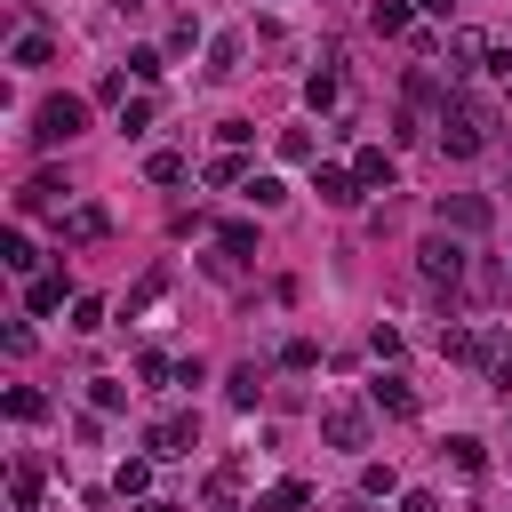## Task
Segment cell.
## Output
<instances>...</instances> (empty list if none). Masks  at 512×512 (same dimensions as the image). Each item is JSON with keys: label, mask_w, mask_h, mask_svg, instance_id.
Instances as JSON below:
<instances>
[{"label": "cell", "mask_w": 512, "mask_h": 512, "mask_svg": "<svg viewBox=\"0 0 512 512\" xmlns=\"http://www.w3.org/2000/svg\"><path fill=\"white\" fill-rule=\"evenodd\" d=\"M432 136H440V152H448V160H480V152H488V136H496V104H488V96H472V88H448V96H440V112H432Z\"/></svg>", "instance_id": "cell-1"}, {"label": "cell", "mask_w": 512, "mask_h": 512, "mask_svg": "<svg viewBox=\"0 0 512 512\" xmlns=\"http://www.w3.org/2000/svg\"><path fill=\"white\" fill-rule=\"evenodd\" d=\"M416 272H424L432 288H456V280L472 272V256H464V232H448V224H432V232L416 240Z\"/></svg>", "instance_id": "cell-2"}, {"label": "cell", "mask_w": 512, "mask_h": 512, "mask_svg": "<svg viewBox=\"0 0 512 512\" xmlns=\"http://www.w3.org/2000/svg\"><path fill=\"white\" fill-rule=\"evenodd\" d=\"M88 128V104L80 96H48L40 112H32V144H72Z\"/></svg>", "instance_id": "cell-3"}, {"label": "cell", "mask_w": 512, "mask_h": 512, "mask_svg": "<svg viewBox=\"0 0 512 512\" xmlns=\"http://www.w3.org/2000/svg\"><path fill=\"white\" fill-rule=\"evenodd\" d=\"M320 440H328V448H368V408H360V400L320 408Z\"/></svg>", "instance_id": "cell-4"}, {"label": "cell", "mask_w": 512, "mask_h": 512, "mask_svg": "<svg viewBox=\"0 0 512 512\" xmlns=\"http://www.w3.org/2000/svg\"><path fill=\"white\" fill-rule=\"evenodd\" d=\"M144 448H152V456H192V448H200V416H192V408L160 416V424L144 432Z\"/></svg>", "instance_id": "cell-5"}, {"label": "cell", "mask_w": 512, "mask_h": 512, "mask_svg": "<svg viewBox=\"0 0 512 512\" xmlns=\"http://www.w3.org/2000/svg\"><path fill=\"white\" fill-rule=\"evenodd\" d=\"M488 200L480 192H440V208H432V224H448V232H488Z\"/></svg>", "instance_id": "cell-6"}, {"label": "cell", "mask_w": 512, "mask_h": 512, "mask_svg": "<svg viewBox=\"0 0 512 512\" xmlns=\"http://www.w3.org/2000/svg\"><path fill=\"white\" fill-rule=\"evenodd\" d=\"M312 192H320V208H360V192H368V184H360L352 168L320 160V168H312Z\"/></svg>", "instance_id": "cell-7"}, {"label": "cell", "mask_w": 512, "mask_h": 512, "mask_svg": "<svg viewBox=\"0 0 512 512\" xmlns=\"http://www.w3.org/2000/svg\"><path fill=\"white\" fill-rule=\"evenodd\" d=\"M104 208L96 200H80V208H56V232H64V248H88V240H104Z\"/></svg>", "instance_id": "cell-8"}, {"label": "cell", "mask_w": 512, "mask_h": 512, "mask_svg": "<svg viewBox=\"0 0 512 512\" xmlns=\"http://www.w3.org/2000/svg\"><path fill=\"white\" fill-rule=\"evenodd\" d=\"M440 352L464 360V368H488V360H496V344H488L480 328H440Z\"/></svg>", "instance_id": "cell-9"}, {"label": "cell", "mask_w": 512, "mask_h": 512, "mask_svg": "<svg viewBox=\"0 0 512 512\" xmlns=\"http://www.w3.org/2000/svg\"><path fill=\"white\" fill-rule=\"evenodd\" d=\"M488 56H496V48H488V40L472 32V24H464V32H448V72H480Z\"/></svg>", "instance_id": "cell-10"}, {"label": "cell", "mask_w": 512, "mask_h": 512, "mask_svg": "<svg viewBox=\"0 0 512 512\" xmlns=\"http://www.w3.org/2000/svg\"><path fill=\"white\" fill-rule=\"evenodd\" d=\"M368 408H384V416H416V392H408V376H376V384H368Z\"/></svg>", "instance_id": "cell-11"}, {"label": "cell", "mask_w": 512, "mask_h": 512, "mask_svg": "<svg viewBox=\"0 0 512 512\" xmlns=\"http://www.w3.org/2000/svg\"><path fill=\"white\" fill-rule=\"evenodd\" d=\"M408 24H416V0H376L368 8V32H384V40H400Z\"/></svg>", "instance_id": "cell-12"}, {"label": "cell", "mask_w": 512, "mask_h": 512, "mask_svg": "<svg viewBox=\"0 0 512 512\" xmlns=\"http://www.w3.org/2000/svg\"><path fill=\"white\" fill-rule=\"evenodd\" d=\"M240 48H248L240 32H216V40H208V80H232V72H240Z\"/></svg>", "instance_id": "cell-13"}, {"label": "cell", "mask_w": 512, "mask_h": 512, "mask_svg": "<svg viewBox=\"0 0 512 512\" xmlns=\"http://www.w3.org/2000/svg\"><path fill=\"white\" fill-rule=\"evenodd\" d=\"M352 176H360L368 192H392V152H384V144H368V152L352 160Z\"/></svg>", "instance_id": "cell-14"}, {"label": "cell", "mask_w": 512, "mask_h": 512, "mask_svg": "<svg viewBox=\"0 0 512 512\" xmlns=\"http://www.w3.org/2000/svg\"><path fill=\"white\" fill-rule=\"evenodd\" d=\"M16 208H24V216H40V208H64V184H56V176H32V184L16 192Z\"/></svg>", "instance_id": "cell-15"}, {"label": "cell", "mask_w": 512, "mask_h": 512, "mask_svg": "<svg viewBox=\"0 0 512 512\" xmlns=\"http://www.w3.org/2000/svg\"><path fill=\"white\" fill-rule=\"evenodd\" d=\"M64 296H72V288H64V272H40V280L24 288V304H32V312H64Z\"/></svg>", "instance_id": "cell-16"}, {"label": "cell", "mask_w": 512, "mask_h": 512, "mask_svg": "<svg viewBox=\"0 0 512 512\" xmlns=\"http://www.w3.org/2000/svg\"><path fill=\"white\" fill-rule=\"evenodd\" d=\"M152 464H160L152 448H144V456H128V464L112 472V488H120V496H144V488H152Z\"/></svg>", "instance_id": "cell-17"}, {"label": "cell", "mask_w": 512, "mask_h": 512, "mask_svg": "<svg viewBox=\"0 0 512 512\" xmlns=\"http://www.w3.org/2000/svg\"><path fill=\"white\" fill-rule=\"evenodd\" d=\"M304 496H312V488H304V480H272V488H264V496H256V504H248V512H296V504H304Z\"/></svg>", "instance_id": "cell-18"}, {"label": "cell", "mask_w": 512, "mask_h": 512, "mask_svg": "<svg viewBox=\"0 0 512 512\" xmlns=\"http://www.w3.org/2000/svg\"><path fill=\"white\" fill-rule=\"evenodd\" d=\"M440 456H448L456 472H480V464H488V448H480L472 432H456V440H440Z\"/></svg>", "instance_id": "cell-19"}, {"label": "cell", "mask_w": 512, "mask_h": 512, "mask_svg": "<svg viewBox=\"0 0 512 512\" xmlns=\"http://www.w3.org/2000/svg\"><path fill=\"white\" fill-rule=\"evenodd\" d=\"M304 104H312V112H336V104H344L336 72H312V80H304Z\"/></svg>", "instance_id": "cell-20"}, {"label": "cell", "mask_w": 512, "mask_h": 512, "mask_svg": "<svg viewBox=\"0 0 512 512\" xmlns=\"http://www.w3.org/2000/svg\"><path fill=\"white\" fill-rule=\"evenodd\" d=\"M144 176H152V184H184V176H192V160H184V152H152V160H144Z\"/></svg>", "instance_id": "cell-21"}, {"label": "cell", "mask_w": 512, "mask_h": 512, "mask_svg": "<svg viewBox=\"0 0 512 512\" xmlns=\"http://www.w3.org/2000/svg\"><path fill=\"white\" fill-rule=\"evenodd\" d=\"M216 248L248 264V256H256V224H216Z\"/></svg>", "instance_id": "cell-22"}, {"label": "cell", "mask_w": 512, "mask_h": 512, "mask_svg": "<svg viewBox=\"0 0 512 512\" xmlns=\"http://www.w3.org/2000/svg\"><path fill=\"white\" fill-rule=\"evenodd\" d=\"M0 264H8V272H32V264H40V248H32L24 232H0Z\"/></svg>", "instance_id": "cell-23"}, {"label": "cell", "mask_w": 512, "mask_h": 512, "mask_svg": "<svg viewBox=\"0 0 512 512\" xmlns=\"http://www.w3.org/2000/svg\"><path fill=\"white\" fill-rule=\"evenodd\" d=\"M360 496L376 504V496H400V472L392 464H360Z\"/></svg>", "instance_id": "cell-24"}, {"label": "cell", "mask_w": 512, "mask_h": 512, "mask_svg": "<svg viewBox=\"0 0 512 512\" xmlns=\"http://www.w3.org/2000/svg\"><path fill=\"white\" fill-rule=\"evenodd\" d=\"M200 176H208V184H248V168H240V152H232V144H224V152H216Z\"/></svg>", "instance_id": "cell-25"}, {"label": "cell", "mask_w": 512, "mask_h": 512, "mask_svg": "<svg viewBox=\"0 0 512 512\" xmlns=\"http://www.w3.org/2000/svg\"><path fill=\"white\" fill-rule=\"evenodd\" d=\"M224 392H232V408H256V392H264V376H256V360H248V368H232V384H224Z\"/></svg>", "instance_id": "cell-26"}, {"label": "cell", "mask_w": 512, "mask_h": 512, "mask_svg": "<svg viewBox=\"0 0 512 512\" xmlns=\"http://www.w3.org/2000/svg\"><path fill=\"white\" fill-rule=\"evenodd\" d=\"M88 408H96V416H112V408H128V384H112V376H96V384H88Z\"/></svg>", "instance_id": "cell-27"}, {"label": "cell", "mask_w": 512, "mask_h": 512, "mask_svg": "<svg viewBox=\"0 0 512 512\" xmlns=\"http://www.w3.org/2000/svg\"><path fill=\"white\" fill-rule=\"evenodd\" d=\"M8 416H16V424H40V416H48V400H40L32 384H16V392H8Z\"/></svg>", "instance_id": "cell-28"}, {"label": "cell", "mask_w": 512, "mask_h": 512, "mask_svg": "<svg viewBox=\"0 0 512 512\" xmlns=\"http://www.w3.org/2000/svg\"><path fill=\"white\" fill-rule=\"evenodd\" d=\"M120 128L144 136V128H152V96H120Z\"/></svg>", "instance_id": "cell-29"}, {"label": "cell", "mask_w": 512, "mask_h": 512, "mask_svg": "<svg viewBox=\"0 0 512 512\" xmlns=\"http://www.w3.org/2000/svg\"><path fill=\"white\" fill-rule=\"evenodd\" d=\"M240 192H248V200H256V208H280V200H288V184H280V176H248V184H240Z\"/></svg>", "instance_id": "cell-30"}, {"label": "cell", "mask_w": 512, "mask_h": 512, "mask_svg": "<svg viewBox=\"0 0 512 512\" xmlns=\"http://www.w3.org/2000/svg\"><path fill=\"white\" fill-rule=\"evenodd\" d=\"M8 56H16V64H48V32H16Z\"/></svg>", "instance_id": "cell-31"}, {"label": "cell", "mask_w": 512, "mask_h": 512, "mask_svg": "<svg viewBox=\"0 0 512 512\" xmlns=\"http://www.w3.org/2000/svg\"><path fill=\"white\" fill-rule=\"evenodd\" d=\"M72 328L96 336V328H104V304H96V296H72Z\"/></svg>", "instance_id": "cell-32"}, {"label": "cell", "mask_w": 512, "mask_h": 512, "mask_svg": "<svg viewBox=\"0 0 512 512\" xmlns=\"http://www.w3.org/2000/svg\"><path fill=\"white\" fill-rule=\"evenodd\" d=\"M8 504L32 512V504H40V472H16V480H8Z\"/></svg>", "instance_id": "cell-33"}, {"label": "cell", "mask_w": 512, "mask_h": 512, "mask_svg": "<svg viewBox=\"0 0 512 512\" xmlns=\"http://www.w3.org/2000/svg\"><path fill=\"white\" fill-rule=\"evenodd\" d=\"M280 160H312V128H280Z\"/></svg>", "instance_id": "cell-34"}, {"label": "cell", "mask_w": 512, "mask_h": 512, "mask_svg": "<svg viewBox=\"0 0 512 512\" xmlns=\"http://www.w3.org/2000/svg\"><path fill=\"white\" fill-rule=\"evenodd\" d=\"M136 376H144V384H168V376H176V360H168V352H144V360H136Z\"/></svg>", "instance_id": "cell-35"}, {"label": "cell", "mask_w": 512, "mask_h": 512, "mask_svg": "<svg viewBox=\"0 0 512 512\" xmlns=\"http://www.w3.org/2000/svg\"><path fill=\"white\" fill-rule=\"evenodd\" d=\"M488 384L512 400V344H496V360H488Z\"/></svg>", "instance_id": "cell-36"}, {"label": "cell", "mask_w": 512, "mask_h": 512, "mask_svg": "<svg viewBox=\"0 0 512 512\" xmlns=\"http://www.w3.org/2000/svg\"><path fill=\"white\" fill-rule=\"evenodd\" d=\"M128 72L136 80H160V48H128Z\"/></svg>", "instance_id": "cell-37"}, {"label": "cell", "mask_w": 512, "mask_h": 512, "mask_svg": "<svg viewBox=\"0 0 512 512\" xmlns=\"http://www.w3.org/2000/svg\"><path fill=\"white\" fill-rule=\"evenodd\" d=\"M400 512H440V496L432 488H400Z\"/></svg>", "instance_id": "cell-38"}, {"label": "cell", "mask_w": 512, "mask_h": 512, "mask_svg": "<svg viewBox=\"0 0 512 512\" xmlns=\"http://www.w3.org/2000/svg\"><path fill=\"white\" fill-rule=\"evenodd\" d=\"M416 8H424V16H448V0H416Z\"/></svg>", "instance_id": "cell-39"}, {"label": "cell", "mask_w": 512, "mask_h": 512, "mask_svg": "<svg viewBox=\"0 0 512 512\" xmlns=\"http://www.w3.org/2000/svg\"><path fill=\"white\" fill-rule=\"evenodd\" d=\"M144 512H176V504H152V496H144Z\"/></svg>", "instance_id": "cell-40"}, {"label": "cell", "mask_w": 512, "mask_h": 512, "mask_svg": "<svg viewBox=\"0 0 512 512\" xmlns=\"http://www.w3.org/2000/svg\"><path fill=\"white\" fill-rule=\"evenodd\" d=\"M216 512H232V504H216Z\"/></svg>", "instance_id": "cell-41"}, {"label": "cell", "mask_w": 512, "mask_h": 512, "mask_svg": "<svg viewBox=\"0 0 512 512\" xmlns=\"http://www.w3.org/2000/svg\"><path fill=\"white\" fill-rule=\"evenodd\" d=\"M504 192H512V184H504Z\"/></svg>", "instance_id": "cell-42"}]
</instances>
